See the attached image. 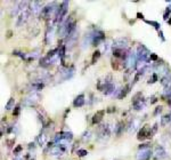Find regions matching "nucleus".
Segmentation results:
<instances>
[{
    "instance_id": "nucleus-1",
    "label": "nucleus",
    "mask_w": 171,
    "mask_h": 160,
    "mask_svg": "<svg viewBox=\"0 0 171 160\" xmlns=\"http://www.w3.org/2000/svg\"><path fill=\"white\" fill-rule=\"evenodd\" d=\"M153 152L152 148L148 143L140 144L138 146V153H137V160H149Z\"/></svg>"
},
{
    "instance_id": "nucleus-2",
    "label": "nucleus",
    "mask_w": 171,
    "mask_h": 160,
    "mask_svg": "<svg viewBox=\"0 0 171 160\" xmlns=\"http://www.w3.org/2000/svg\"><path fill=\"white\" fill-rule=\"evenodd\" d=\"M153 135H154V133H153V130H152V128L148 126V125H146V126L142 127V129L138 132L137 138H138L139 141H145V140L152 138Z\"/></svg>"
},
{
    "instance_id": "nucleus-3",
    "label": "nucleus",
    "mask_w": 171,
    "mask_h": 160,
    "mask_svg": "<svg viewBox=\"0 0 171 160\" xmlns=\"http://www.w3.org/2000/svg\"><path fill=\"white\" fill-rule=\"evenodd\" d=\"M137 59L142 62H149V56H151V53L146 48L144 45H139L138 48H137Z\"/></svg>"
},
{
    "instance_id": "nucleus-4",
    "label": "nucleus",
    "mask_w": 171,
    "mask_h": 160,
    "mask_svg": "<svg viewBox=\"0 0 171 160\" xmlns=\"http://www.w3.org/2000/svg\"><path fill=\"white\" fill-rule=\"evenodd\" d=\"M153 157L155 160H165L167 157H168V154H167V152H165V150L163 149L162 146L157 145L155 148V150H154Z\"/></svg>"
},
{
    "instance_id": "nucleus-5",
    "label": "nucleus",
    "mask_w": 171,
    "mask_h": 160,
    "mask_svg": "<svg viewBox=\"0 0 171 160\" xmlns=\"http://www.w3.org/2000/svg\"><path fill=\"white\" fill-rule=\"evenodd\" d=\"M113 55H114V57H116V59H122L123 62H126V59H128V56H129L127 49H122V48H114Z\"/></svg>"
},
{
    "instance_id": "nucleus-6",
    "label": "nucleus",
    "mask_w": 171,
    "mask_h": 160,
    "mask_svg": "<svg viewBox=\"0 0 171 160\" xmlns=\"http://www.w3.org/2000/svg\"><path fill=\"white\" fill-rule=\"evenodd\" d=\"M104 39H105V33H104L103 31H101V30L96 31V32L94 33V35H93V38H91L93 46H98Z\"/></svg>"
},
{
    "instance_id": "nucleus-7",
    "label": "nucleus",
    "mask_w": 171,
    "mask_h": 160,
    "mask_svg": "<svg viewBox=\"0 0 171 160\" xmlns=\"http://www.w3.org/2000/svg\"><path fill=\"white\" fill-rule=\"evenodd\" d=\"M55 9H57V8H54V7H52V5H49V6H46V7H43L42 12H41V16H42L45 20H48V18H50L51 14H52V12H54Z\"/></svg>"
},
{
    "instance_id": "nucleus-8",
    "label": "nucleus",
    "mask_w": 171,
    "mask_h": 160,
    "mask_svg": "<svg viewBox=\"0 0 171 160\" xmlns=\"http://www.w3.org/2000/svg\"><path fill=\"white\" fill-rule=\"evenodd\" d=\"M86 103V100H85V95L83 94H80V95H78L77 97L74 98V101H73V106L74 108H81V106H83Z\"/></svg>"
},
{
    "instance_id": "nucleus-9",
    "label": "nucleus",
    "mask_w": 171,
    "mask_h": 160,
    "mask_svg": "<svg viewBox=\"0 0 171 160\" xmlns=\"http://www.w3.org/2000/svg\"><path fill=\"white\" fill-rule=\"evenodd\" d=\"M128 45V39L127 38H120L114 40V48H122V49H126V46Z\"/></svg>"
},
{
    "instance_id": "nucleus-10",
    "label": "nucleus",
    "mask_w": 171,
    "mask_h": 160,
    "mask_svg": "<svg viewBox=\"0 0 171 160\" xmlns=\"http://www.w3.org/2000/svg\"><path fill=\"white\" fill-rule=\"evenodd\" d=\"M104 83H105V81H104ZM113 90H114V85L112 84V83H105L102 88V92L105 94V95H110V94L113 93Z\"/></svg>"
},
{
    "instance_id": "nucleus-11",
    "label": "nucleus",
    "mask_w": 171,
    "mask_h": 160,
    "mask_svg": "<svg viewBox=\"0 0 171 160\" xmlns=\"http://www.w3.org/2000/svg\"><path fill=\"white\" fill-rule=\"evenodd\" d=\"M112 67L116 71L122 70L123 67H126V62H122V61H116V59H112Z\"/></svg>"
},
{
    "instance_id": "nucleus-12",
    "label": "nucleus",
    "mask_w": 171,
    "mask_h": 160,
    "mask_svg": "<svg viewBox=\"0 0 171 160\" xmlns=\"http://www.w3.org/2000/svg\"><path fill=\"white\" fill-rule=\"evenodd\" d=\"M104 113H105V110H99V111H97L95 113L94 118H93V124L94 125H96V124H98V122L102 121L103 117H104Z\"/></svg>"
},
{
    "instance_id": "nucleus-13",
    "label": "nucleus",
    "mask_w": 171,
    "mask_h": 160,
    "mask_svg": "<svg viewBox=\"0 0 171 160\" xmlns=\"http://www.w3.org/2000/svg\"><path fill=\"white\" fill-rule=\"evenodd\" d=\"M130 87H131V86L128 84V85H126V86L120 90V94L118 95V98H119V100H122L123 97H126V96L128 95V93L130 92Z\"/></svg>"
},
{
    "instance_id": "nucleus-14",
    "label": "nucleus",
    "mask_w": 171,
    "mask_h": 160,
    "mask_svg": "<svg viewBox=\"0 0 171 160\" xmlns=\"http://www.w3.org/2000/svg\"><path fill=\"white\" fill-rule=\"evenodd\" d=\"M123 129H124V124H123L122 121H119L118 125H116V127H115V135H116V136H120L121 133L123 132Z\"/></svg>"
},
{
    "instance_id": "nucleus-15",
    "label": "nucleus",
    "mask_w": 171,
    "mask_h": 160,
    "mask_svg": "<svg viewBox=\"0 0 171 160\" xmlns=\"http://www.w3.org/2000/svg\"><path fill=\"white\" fill-rule=\"evenodd\" d=\"M132 105H134L135 110H140L142 108H144V105H145V100H144V98H140L139 101H137L136 103H134Z\"/></svg>"
},
{
    "instance_id": "nucleus-16",
    "label": "nucleus",
    "mask_w": 171,
    "mask_h": 160,
    "mask_svg": "<svg viewBox=\"0 0 171 160\" xmlns=\"http://www.w3.org/2000/svg\"><path fill=\"white\" fill-rule=\"evenodd\" d=\"M145 71H146V67H142V69H139V70H138V72L136 73V77H135V79H134V84L137 83V81L139 80V78H140V77L144 76Z\"/></svg>"
},
{
    "instance_id": "nucleus-17",
    "label": "nucleus",
    "mask_w": 171,
    "mask_h": 160,
    "mask_svg": "<svg viewBox=\"0 0 171 160\" xmlns=\"http://www.w3.org/2000/svg\"><path fill=\"white\" fill-rule=\"evenodd\" d=\"M171 121V114H165L163 116L162 119H161V126H167L169 122Z\"/></svg>"
},
{
    "instance_id": "nucleus-18",
    "label": "nucleus",
    "mask_w": 171,
    "mask_h": 160,
    "mask_svg": "<svg viewBox=\"0 0 171 160\" xmlns=\"http://www.w3.org/2000/svg\"><path fill=\"white\" fill-rule=\"evenodd\" d=\"M46 141H47V136L43 134V133L37 137V142L39 143V145H43V144L46 143Z\"/></svg>"
},
{
    "instance_id": "nucleus-19",
    "label": "nucleus",
    "mask_w": 171,
    "mask_h": 160,
    "mask_svg": "<svg viewBox=\"0 0 171 160\" xmlns=\"http://www.w3.org/2000/svg\"><path fill=\"white\" fill-rule=\"evenodd\" d=\"M14 105H15V100H14V97H10L5 108H6V110H11L14 109Z\"/></svg>"
},
{
    "instance_id": "nucleus-20",
    "label": "nucleus",
    "mask_w": 171,
    "mask_h": 160,
    "mask_svg": "<svg viewBox=\"0 0 171 160\" xmlns=\"http://www.w3.org/2000/svg\"><path fill=\"white\" fill-rule=\"evenodd\" d=\"M145 22L147 23V24H149V25H152L153 28H155L157 31H160V24L157 23V22H154V21H147V20H145Z\"/></svg>"
},
{
    "instance_id": "nucleus-21",
    "label": "nucleus",
    "mask_w": 171,
    "mask_h": 160,
    "mask_svg": "<svg viewBox=\"0 0 171 160\" xmlns=\"http://www.w3.org/2000/svg\"><path fill=\"white\" fill-rule=\"evenodd\" d=\"M170 14H171V6H169V7H167V9H165V12H164V14H163V18L165 20V21H168V18H170Z\"/></svg>"
},
{
    "instance_id": "nucleus-22",
    "label": "nucleus",
    "mask_w": 171,
    "mask_h": 160,
    "mask_svg": "<svg viewBox=\"0 0 171 160\" xmlns=\"http://www.w3.org/2000/svg\"><path fill=\"white\" fill-rule=\"evenodd\" d=\"M99 56H101V51H95L94 55H93V59H91V64H95V63H96V61L99 59Z\"/></svg>"
},
{
    "instance_id": "nucleus-23",
    "label": "nucleus",
    "mask_w": 171,
    "mask_h": 160,
    "mask_svg": "<svg viewBox=\"0 0 171 160\" xmlns=\"http://www.w3.org/2000/svg\"><path fill=\"white\" fill-rule=\"evenodd\" d=\"M77 154L79 157H85L86 154H88V151L85 150V149H80V150H78L77 151Z\"/></svg>"
},
{
    "instance_id": "nucleus-24",
    "label": "nucleus",
    "mask_w": 171,
    "mask_h": 160,
    "mask_svg": "<svg viewBox=\"0 0 171 160\" xmlns=\"http://www.w3.org/2000/svg\"><path fill=\"white\" fill-rule=\"evenodd\" d=\"M156 81H157V75H156V73H153L152 79L148 80V84H154V83H156Z\"/></svg>"
},
{
    "instance_id": "nucleus-25",
    "label": "nucleus",
    "mask_w": 171,
    "mask_h": 160,
    "mask_svg": "<svg viewBox=\"0 0 171 160\" xmlns=\"http://www.w3.org/2000/svg\"><path fill=\"white\" fill-rule=\"evenodd\" d=\"M19 111H21V106H19V105L15 106V109L13 111V116H18V114H19Z\"/></svg>"
},
{
    "instance_id": "nucleus-26",
    "label": "nucleus",
    "mask_w": 171,
    "mask_h": 160,
    "mask_svg": "<svg viewBox=\"0 0 171 160\" xmlns=\"http://www.w3.org/2000/svg\"><path fill=\"white\" fill-rule=\"evenodd\" d=\"M157 55L156 54H151V56H149V61H157Z\"/></svg>"
},
{
    "instance_id": "nucleus-27",
    "label": "nucleus",
    "mask_w": 171,
    "mask_h": 160,
    "mask_svg": "<svg viewBox=\"0 0 171 160\" xmlns=\"http://www.w3.org/2000/svg\"><path fill=\"white\" fill-rule=\"evenodd\" d=\"M162 106H157V108H156V110H155V111H154V114H155V116H156V114H159V113H160V112H162Z\"/></svg>"
},
{
    "instance_id": "nucleus-28",
    "label": "nucleus",
    "mask_w": 171,
    "mask_h": 160,
    "mask_svg": "<svg viewBox=\"0 0 171 160\" xmlns=\"http://www.w3.org/2000/svg\"><path fill=\"white\" fill-rule=\"evenodd\" d=\"M21 150H22V146H21V145H19V146H17L16 149H15V150H14V153H18V152L21 151Z\"/></svg>"
},
{
    "instance_id": "nucleus-29",
    "label": "nucleus",
    "mask_w": 171,
    "mask_h": 160,
    "mask_svg": "<svg viewBox=\"0 0 171 160\" xmlns=\"http://www.w3.org/2000/svg\"><path fill=\"white\" fill-rule=\"evenodd\" d=\"M159 35L161 37V39H162V41H165V39H164V37H163V33H162V31H161V30L159 31Z\"/></svg>"
},
{
    "instance_id": "nucleus-30",
    "label": "nucleus",
    "mask_w": 171,
    "mask_h": 160,
    "mask_svg": "<svg viewBox=\"0 0 171 160\" xmlns=\"http://www.w3.org/2000/svg\"><path fill=\"white\" fill-rule=\"evenodd\" d=\"M137 16H138V18H140V20H144V15L140 14V13H137Z\"/></svg>"
},
{
    "instance_id": "nucleus-31",
    "label": "nucleus",
    "mask_w": 171,
    "mask_h": 160,
    "mask_svg": "<svg viewBox=\"0 0 171 160\" xmlns=\"http://www.w3.org/2000/svg\"><path fill=\"white\" fill-rule=\"evenodd\" d=\"M156 101H157V100H156V97H152V101H151V103H155Z\"/></svg>"
},
{
    "instance_id": "nucleus-32",
    "label": "nucleus",
    "mask_w": 171,
    "mask_h": 160,
    "mask_svg": "<svg viewBox=\"0 0 171 160\" xmlns=\"http://www.w3.org/2000/svg\"><path fill=\"white\" fill-rule=\"evenodd\" d=\"M7 37H8V38L11 37V31H8V32H7Z\"/></svg>"
},
{
    "instance_id": "nucleus-33",
    "label": "nucleus",
    "mask_w": 171,
    "mask_h": 160,
    "mask_svg": "<svg viewBox=\"0 0 171 160\" xmlns=\"http://www.w3.org/2000/svg\"><path fill=\"white\" fill-rule=\"evenodd\" d=\"M168 24H170V25H171V17L169 18V20H168Z\"/></svg>"
}]
</instances>
